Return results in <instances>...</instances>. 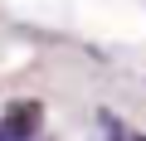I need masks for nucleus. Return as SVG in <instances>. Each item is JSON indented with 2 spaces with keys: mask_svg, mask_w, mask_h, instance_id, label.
Masks as SVG:
<instances>
[{
  "mask_svg": "<svg viewBox=\"0 0 146 141\" xmlns=\"http://www.w3.org/2000/svg\"><path fill=\"white\" fill-rule=\"evenodd\" d=\"M34 131H39V107H34V102H15V107L0 112V136H25V141H34Z\"/></svg>",
  "mask_w": 146,
  "mask_h": 141,
  "instance_id": "obj_1",
  "label": "nucleus"
},
{
  "mask_svg": "<svg viewBox=\"0 0 146 141\" xmlns=\"http://www.w3.org/2000/svg\"><path fill=\"white\" fill-rule=\"evenodd\" d=\"M131 141H146V136H136V131H131Z\"/></svg>",
  "mask_w": 146,
  "mask_h": 141,
  "instance_id": "obj_2",
  "label": "nucleus"
}]
</instances>
